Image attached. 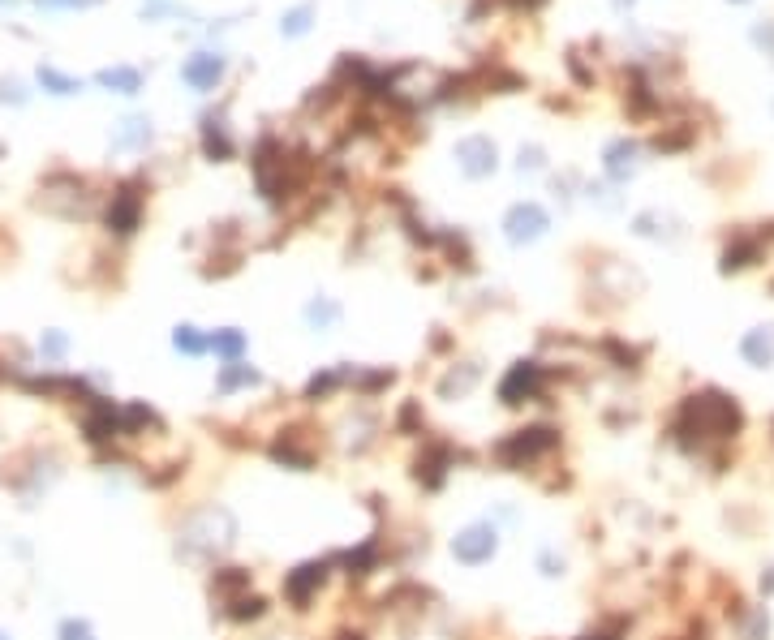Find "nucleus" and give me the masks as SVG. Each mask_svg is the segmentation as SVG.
Wrapping results in <instances>:
<instances>
[{"label": "nucleus", "mask_w": 774, "mask_h": 640, "mask_svg": "<svg viewBox=\"0 0 774 640\" xmlns=\"http://www.w3.org/2000/svg\"><path fill=\"white\" fill-rule=\"evenodd\" d=\"M61 640H95V632H91L86 619H65L61 624Z\"/></svg>", "instance_id": "393cba45"}, {"label": "nucleus", "mask_w": 774, "mask_h": 640, "mask_svg": "<svg viewBox=\"0 0 774 640\" xmlns=\"http://www.w3.org/2000/svg\"><path fill=\"white\" fill-rule=\"evenodd\" d=\"M348 567V576H358V580H366V576L379 567V542H366V546H358V550H348L345 558H340Z\"/></svg>", "instance_id": "dca6fc26"}, {"label": "nucleus", "mask_w": 774, "mask_h": 640, "mask_svg": "<svg viewBox=\"0 0 774 640\" xmlns=\"http://www.w3.org/2000/svg\"><path fill=\"white\" fill-rule=\"evenodd\" d=\"M207 155H229V138L224 133H215V121H207Z\"/></svg>", "instance_id": "bb28decb"}, {"label": "nucleus", "mask_w": 774, "mask_h": 640, "mask_svg": "<svg viewBox=\"0 0 774 640\" xmlns=\"http://www.w3.org/2000/svg\"><path fill=\"white\" fill-rule=\"evenodd\" d=\"M422 426V412H417V404H405V409H400V417H396V430H405V434H409V430H417Z\"/></svg>", "instance_id": "cd10ccee"}, {"label": "nucleus", "mask_w": 774, "mask_h": 640, "mask_svg": "<svg viewBox=\"0 0 774 640\" xmlns=\"http://www.w3.org/2000/svg\"><path fill=\"white\" fill-rule=\"evenodd\" d=\"M211 593L220 597V602L241 597V593H250V572L246 567H220V572L211 576Z\"/></svg>", "instance_id": "4468645a"}, {"label": "nucleus", "mask_w": 774, "mask_h": 640, "mask_svg": "<svg viewBox=\"0 0 774 640\" xmlns=\"http://www.w3.org/2000/svg\"><path fill=\"white\" fill-rule=\"evenodd\" d=\"M336 640H366V636H362V632H340Z\"/></svg>", "instance_id": "72a5a7b5"}, {"label": "nucleus", "mask_w": 774, "mask_h": 640, "mask_svg": "<svg viewBox=\"0 0 774 640\" xmlns=\"http://www.w3.org/2000/svg\"><path fill=\"white\" fill-rule=\"evenodd\" d=\"M172 344L181 348V353H190V357H198V353L207 348V340H202V335H198L194 327H177V335H172Z\"/></svg>", "instance_id": "b1692460"}, {"label": "nucleus", "mask_w": 774, "mask_h": 640, "mask_svg": "<svg viewBox=\"0 0 774 640\" xmlns=\"http://www.w3.org/2000/svg\"><path fill=\"white\" fill-rule=\"evenodd\" d=\"M770 430H774V422H770Z\"/></svg>", "instance_id": "c9c22d12"}, {"label": "nucleus", "mask_w": 774, "mask_h": 640, "mask_svg": "<svg viewBox=\"0 0 774 640\" xmlns=\"http://www.w3.org/2000/svg\"><path fill=\"white\" fill-rule=\"evenodd\" d=\"M456 160H461V168L469 177H486L495 168V147L486 138H465L461 147H456Z\"/></svg>", "instance_id": "9d476101"}, {"label": "nucleus", "mask_w": 774, "mask_h": 640, "mask_svg": "<svg viewBox=\"0 0 774 640\" xmlns=\"http://www.w3.org/2000/svg\"><path fill=\"white\" fill-rule=\"evenodd\" d=\"M39 5H65V9H78V5H95V0H39Z\"/></svg>", "instance_id": "2f4dec72"}, {"label": "nucleus", "mask_w": 774, "mask_h": 640, "mask_svg": "<svg viewBox=\"0 0 774 640\" xmlns=\"http://www.w3.org/2000/svg\"><path fill=\"white\" fill-rule=\"evenodd\" d=\"M504 228H508V241H534V237H543L546 232V211L543 207H534V202H521V207H512L508 219H504Z\"/></svg>", "instance_id": "6e6552de"}, {"label": "nucleus", "mask_w": 774, "mask_h": 640, "mask_svg": "<svg viewBox=\"0 0 774 640\" xmlns=\"http://www.w3.org/2000/svg\"><path fill=\"white\" fill-rule=\"evenodd\" d=\"M452 469H456V451H452L447 443H430L422 456L413 460V477H417L426 490H439Z\"/></svg>", "instance_id": "423d86ee"}, {"label": "nucleus", "mask_w": 774, "mask_h": 640, "mask_svg": "<svg viewBox=\"0 0 774 640\" xmlns=\"http://www.w3.org/2000/svg\"><path fill=\"white\" fill-rule=\"evenodd\" d=\"M632 164H637V147H632V142H615V147L607 150L611 177H628V172H632Z\"/></svg>", "instance_id": "aec40b11"}, {"label": "nucleus", "mask_w": 774, "mask_h": 640, "mask_svg": "<svg viewBox=\"0 0 774 640\" xmlns=\"http://www.w3.org/2000/svg\"><path fill=\"white\" fill-rule=\"evenodd\" d=\"M207 348H215V353H220V357H224V362H237V357H241V353H246V335H241V331L237 327H229V331H215L211 340H207Z\"/></svg>", "instance_id": "a211bd4d"}, {"label": "nucleus", "mask_w": 774, "mask_h": 640, "mask_svg": "<svg viewBox=\"0 0 774 640\" xmlns=\"http://www.w3.org/2000/svg\"><path fill=\"white\" fill-rule=\"evenodd\" d=\"M744 430V409L736 395L727 392H692L680 400L676 417H671V439L684 451L701 456L710 443H731Z\"/></svg>", "instance_id": "f257e3e1"}, {"label": "nucleus", "mask_w": 774, "mask_h": 640, "mask_svg": "<svg viewBox=\"0 0 774 640\" xmlns=\"http://www.w3.org/2000/svg\"><path fill=\"white\" fill-rule=\"evenodd\" d=\"M39 348H44L48 357H65V335H56V331H52V335H44V340H39Z\"/></svg>", "instance_id": "c85d7f7f"}, {"label": "nucleus", "mask_w": 774, "mask_h": 640, "mask_svg": "<svg viewBox=\"0 0 774 640\" xmlns=\"http://www.w3.org/2000/svg\"><path fill=\"white\" fill-rule=\"evenodd\" d=\"M499 550V533H495V525H469L461 528L456 538H452V555L461 558V563H469V567H482V563H491V555Z\"/></svg>", "instance_id": "20e7f679"}, {"label": "nucleus", "mask_w": 774, "mask_h": 640, "mask_svg": "<svg viewBox=\"0 0 774 640\" xmlns=\"http://www.w3.org/2000/svg\"><path fill=\"white\" fill-rule=\"evenodd\" d=\"M581 640H620L615 632H590V636H581Z\"/></svg>", "instance_id": "473e14b6"}, {"label": "nucleus", "mask_w": 774, "mask_h": 640, "mask_svg": "<svg viewBox=\"0 0 774 640\" xmlns=\"http://www.w3.org/2000/svg\"><path fill=\"white\" fill-rule=\"evenodd\" d=\"M306 17H310V9H297V14H289L284 31H289V34H301V31H306Z\"/></svg>", "instance_id": "c756f323"}, {"label": "nucleus", "mask_w": 774, "mask_h": 640, "mask_svg": "<svg viewBox=\"0 0 774 640\" xmlns=\"http://www.w3.org/2000/svg\"><path fill=\"white\" fill-rule=\"evenodd\" d=\"M138 224H142V194H138L133 185H121V189L113 194V207H108V228L121 232V237H130Z\"/></svg>", "instance_id": "0eeeda50"}, {"label": "nucleus", "mask_w": 774, "mask_h": 640, "mask_svg": "<svg viewBox=\"0 0 774 640\" xmlns=\"http://www.w3.org/2000/svg\"><path fill=\"white\" fill-rule=\"evenodd\" d=\"M306 318H310V323H318V327H328V323H336V318H340V310H336V305H328V301H314L310 310H306Z\"/></svg>", "instance_id": "a878e982"}, {"label": "nucleus", "mask_w": 774, "mask_h": 640, "mask_svg": "<svg viewBox=\"0 0 774 640\" xmlns=\"http://www.w3.org/2000/svg\"><path fill=\"white\" fill-rule=\"evenodd\" d=\"M761 593H766V597H774V567H766V572H761Z\"/></svg>", "instance_id": "7c9ffc66"}, {"label": "nucleus", "mask_w": 774, "mask_h": 640, "mask_svg": "<svg viewBox=\"0 0 774 640\" xmlns=\"http://www.w3.org/2000/svg\"><path fill=\"white\" fill-rule=\"evenodd\" d=\"M546 392V370L538 362H516L504 374V383H499V400L508 404V409H521V404H529V400H538V395Z\"/></svg>", "instance_id": "7ed1b4c3"}, {"label": "nucleus", "mask_w": 774, "mask_h": 640, "mask_svg": "<svg viewBox=\"0 0 774 640\" xmlns=\"http://www.w3.org/2000/svg\"><path fill=\"white\" fill-rule=\"evenodd\" d=\"M271 460L284 464V469H297V473H310L314 469V447L301 443V439H297V430L293 434H284L280 430V439L271 443Z\"/></svg>", "instance_id": "1a4fd4ad"}, {"label": "nucleus", "mask_w": 774, "mask_h": 640, "mask_svg": "<svg viewBox=\"0 0 774 640\" xmlns=\"http://www.w3.org/2000/svg\"><path fill=\"white\" fill-rule=\"evenodd\" d=\"M740 357L749 365H758V370L774 365V323H770V327H753L749 335H744V340H740Z\"/></svg>", "instance_id": "9b49d317"}, {"label": "nucleus", "mask_w": 774, "mask_h": 640, "mask_svg": "<svg viewBox=\"0 0 774 640\" xmlns=\"http://www.w3.org/2000/svg\"><path fill=\"white\" fill-rule=\"evenodd\" d=\"M220 73H224V61L220 56H194V61H185V69H181V78L194 91H211L215 82H220Z\"/></svg>", "instance_id": "f8f14e48"}, {"label": "nucleus", "mask_w": 774, "mask_h": 640, "mask_svg": "<svg viewBox=\"0 0 774 640\" xmlns=\"http://www.w3.org/2000/svg\"><path fill=\"white\" fill-rule=\"evenodd\" d=\"M224 615H229L232 624H254V619H263L267 615V597H259V593H241V597L224 602Z\"/></svg>", "instance_id": "2eb2a0df"}, {"label": "nucleus", "mask_w": 774, "mask_h": 640, "mask_svg": "<svg viewBox=\"0 0 774 640\" xmlns=\"http://www.w3.org/2000/svg\"><path fill=\"white\" fill-rule=\"evenodd\" d=\"M328 585V563L323 558H310V563H301L293 572L284 576V597L293 602V610H306L318 597V589Z\"/></svg>", "instance_id": "39448f33"}, {"label": "nucleus", "mask_w": 774, "mask_h": 640, "mask_svg": "<svg viewBox=\"0 0 774 640\" xmlns=\"http://www.w3.org/2000/svg\"><path fill=\"white\" fill-rule=\"evenodd\" d=\"M555 447H560V430L555 426H525V430H512L508 439L495 443V460L504 469H534Z\"/></svg>", "instance_id": "f03ea898"}, {"label": "nucleus", "mask_w": 774, "mask_h": 640, "mask_svg": "<svg viewBox=\"0 0 774 640\" xmlns=\"http://www.w3.org/2000/svg\"><path fill=\"white\" fill-rule=\"evenodd\" d=\"M99 86H113L121 95H133L138 86H142V73L130 65H113V69H99Z\"/></svg>", "instance_id": "f3484780"}, {"label": "nucleus", "mask_w": 774, "mask_h": 640, "mask_svg": "<svg viewBox=\"0 0 774 640\" xmlns=\"http://www.w3.org/2000/svg\"><path fill=\"white\" fill-rule=\"evenodd\" d=\"M0 640H9V636H5V632H0Z\"/></svg>", "instance_id": "f704fd0d"}, {"label": "nucleus", "mask_w": 774, "mask_h": 640, "mask_svg": "<svg viewBox=\"0 0 774 640\" xmlns=\"http://www.w3.org/2000/svg\"><path fill=\"white\" fill-rule=\"evenodd\" d=\"M254 383H259V370L232 362V365H224V374H220V392H237V387H254Z\"/></svg>", "instance_id": "6ab92c4d"}, {"label": "nucleus", "mask_w": 774, "mask_h": 640, "mask_svg": "<svg viewBox=\"0 0 774 640\" xmlns=\"http://www.w3.org/2000/svg\"><path fill=\"white\" fill-rule=\"evenodd\" d=\"M39 82L48 86L52 95H73V91H78V82H73V78H65V73H56L52 65L39 69Z\"/></svg>", "instance_id": "5701e85b"}, {"label": "nucleus", "mask_w": 774, "mask_h": 640, "mask_svg": "<svg viewBox=\"0 0 774 640\" xmlns=\"http://www.w3.org/2000/svg\"><path fill=\"white\" fill-rule=\"evenodd\" d=\"M151 138V130H147V121H121V133H116V147H142Z\"/></svg>", "instance_id": "412c9836"}, {"label": "nucleus", "mask_w": 774, "mask_h": 640, "mask_svg": "<svg viewBox=\"0 0 774 640\" xmlns=\"http://www.w3.org/2000/svg\"><path fill=\"white\" fill-rule=\"evenodd\" d=\"M474 383H478V370H474V365H465L461 374L452 370V374H447L444 383H439V392H444V395H452V392H456V395H465V392H469V387H474Z\"/></svg>", "instance_id": "4be33fe9"}, {"label": "nucleus", "mask_w": 774, "mask_h": 640, "mask_svg": "<svg viewBox=\"0 0 774 640\" xmlns=\"http://www.w3.org/2000/svg\"><path fill=\"white\" fill-rule=\"evenodd\" d=\"M736 640H770V615H766V606L736 610Z\"/></svg>", "instance_id": "ddd939ff"}]
</instances>
